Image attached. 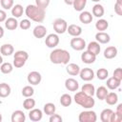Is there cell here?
<instances>
[{"label":"cell","mask_w":122,"mask_h":122,"mask_svg":"<svg viewBox=\"0 0 122 122\" xmlns=\"http://www.w3.org/2000/svg\"><path fill=\"white\" fill-rule=\"evenodd\" d=\"M25 14L29 19L36 23H41L45 19V10L37 7L36 5H28L25 9Z\"/></svg>","instance_id":"6da1fadb"},{"label":"cell","mask_w":122,"mask_h":122,"mask_svg":"<svg viewBox=\"0 0 122 122\" xmlns=\"http://www.w3.org/2000/svg\"><path fill=\"white\" fill-rule=\"evenodd\" d=\"M71 59V54L68 51L63 49H54L50 53V60L51 63L59 65H67Z\"/></svg>","instance_id":"7a4b0ae2"},{"label":"cell","mask_w":122,"mask_h":122,"mask_svg":"<svg viewBox=\"0 0 122 122\" xmlns=\"http://www.w3.org/2000/svg\"><path fill=\"white\" fill-rule=\"evenodd\" d=\"M73 99H74V102L77 105H79V106H81V107H83L85 109H91L95 104V101L92 98V96L88 95L87 93H85L83 92H76L74 94Z\"/></svg>","instance_id":"3957f363"},{"label":"cell","mask_w":122,"mask_h":122,"mask_svg":"<svg viewBox=\"0 0 122 122\" xmlns=\"http://www.w3.org/2000/svg\"><path fill=\"white\" fill-rule=\"evenodd\" d=\"M13 54V67L17 69L22 68L29 58V53L25 51H17Z\"/></svg>","instance_id":"277c9868"},{"label":"cell","mask_w":122,"mask_h":122,"mask_svg":"<svg viewBox=\"0 0 122 122\" xmlns=\"http://www.w3.org/2000/svg\"><path fill=\"white\" fill-rule=\"evenodd\" d=\"M53 30L57 34H63L64 32L67 31V28H68V23L65 19L63 18H56L53 23Z\"/></svg>","instance_id":"5b68a950"},{"label":"cell","mask_w":122,"mask_h":122,"mask_svg":"<svg viewBox=\"0 0 122 122\" xmlns=\"http://www.w3.org/2000/svg\"><path fill=\"white\" fill-rule=\"evenodd\" d=\"M79 122H95L97 115L93 111H83L78 115Z\"/></svg>","instance_id":"8992f818"},{"label":"cell","mask_w":122,"mask_h":122,"mask_svg":"<svg viewBox=\"0 0 122 122\" xmlns=\"http://www.w3.org/2000/svg\"><path fill=\"white\" fill-rule=\"evenodd\" d=\"M70 45H71V49H73L74 51H83L87 46L86 41L83 38H81L80 36H76V37L71 38Z\"/></svg>","instance_id":"52a82bcc"},{"label":"cell","mask_w":122,"mask_h":122,"mask_svg":"<svg viewBox=\"0 0 122 122\" xmlns=\"http://www.w3.org/2000/svg\"><path fill=\"white\" fill-rule=\"evenodd\" d=\"M45 44L48 48H51V49L55 48L59 44V36L57 35V33L48 34L46 36V39H45Z\"/></svg>","instance_id":"ba28073f"},{"label":"cell","mask_w":122,"mask_h":122,"mask_svg":"<svg viewBox=\"0 0 122 122\" xmlns=\"http://www.w3.org/2000/svg\"><path fill=\"white\" fill-rule=\"evenodd\" d=\"M27 80L30 85H38V84H40V82L42 80V76H41L40 72H38L36 71H30L28 74Z\"/></svg>","instance_id":"9c48e42d"},{"label":"cell","mask_w":122,"mask_h":122,"mask_svg":"<svg viewBox=\"0 0 122 122\" xmlns=\"http://www.w3.org/2000/svg\"><path fill=\"white\" fill-rule=\"evenodd\" d=\"M79 75H80V78L82 80H84V81H91L94 77V71H92V69L84 68V69L80 70Z\"/></svg>","instance_id":"30bf717a"},{"label":"cell","mask_w":122,"mask_h":122,"mask_svg":"<svg viewBox=\"0 0 122 122\" xmlns=\"http://www.w3.org/2000/svg\"><path fill=\"white\" fill-rule=\"evenodd\" d=\"M32 34L35 38H38V39L44 38L47 34V29L43 25H37L34 27V29L32 30Z\"/></svg>","instance_id":"8fae6325"},{"label":"cell","mask_w":122,"mask_h":122,"mask_svg":"<svg viewBox=\"0 0 122 122\" xmlns=\"http://www.w3.org/2000/svg\"><path fill=\"white\" fill-rule=\"evenodd\" d=\"M67 31L69 32V34L71 36L76 37V36H80L81 35V33H82V28L80 26H78V25L71 24V25L68 26Z\"/></svg>","instance_id":"7c38bea8"},{"label":"cell","mask_w":122,"mask_h":122,"mask_svg":"<svg viewBox=\"0 0 122 122\" xmlns=\"http://www.w3.org/2000/svg\"><path fill=\"white\" fill-rule=\"evenodd\" d=\"M43 117V112L41 110L39 109H31L30 110V112H29V118L33 121V122H37V121H40Z\"/></svg>","instance_id":"4fadbf2b"},{"label":"cell","mask_w":122,"mask_h":122,"mask_svg":"<svg viewBox=\"0 0 122 122\" xmlns=\"http://www.w3.org/2000/svg\"><path fill=\"white\" fill-rule=\"evenodd\" d=\"M65 88L70 92H76L79 88V83L74 78H68L65 81Z\"/></svg>","instance_id":"5bb4252c"},{"label":"cell","mask_w":122,"mask_h":122,"mask_svg":"<svg viewBox=\"0 0 122 122\" xmlns=\"http://www.w3.org/2000/svg\"><path fill=\"white\" fill-rule=\"evenodd\" d=\"M95 40L100 44H107L111 41V36L105 31H98L95 34Z\"/></svg>","instance_id":"9a60e30c"},{"label":"cell","mask_w":122,"mask_h":122,"mask_svg":"<svg viewBox=\"0 0 122 122\" xmlns=\"http://www.w3.org/2000/svg\"><path fill=\"white\" fill-rule=\"evenodd\" d=\"M80 70H81L80 67L75 63H68L67 66H66V71L71 76L78 75Z\"/></svg>","instance_id":"2e32d148"},{"label":"cell","mask_w":122,"mask_h":122,"mask_svg":"<svg viewBox=\"0 0 122 122\" xmlns=\"http://www.w3.org/2000/svg\"><path fill=\"white\" fill-rule=\"evenodd\" d=\"M96 59V55H94L93 53L85 51L82 54H81V60L83 63L85 64H92Z\"/></svg>","instance_id":"e0dca14e"},{"label":"cell","mask_w":122,"mask_h":122,"mask_svg":"<svg viewBox=\"0 0 122 122\" xmlns=\"http://www.w3.org/2000/svg\"><path fill=\"white\" fill-rule=\"evenodd\" d=\"M92 14L88 10H82L79 14V21L83 24H90L92 23Z\"/></svg>","instance_id":"ac0fdd59"},{"label":"cell","mask_w":122,"mask_h":122,"mask_svg":"<svg viewBox=\"0 0 122 122\" xmlns=\"http://www.w3.org/2000/svg\"><path fill=\"white\" fill-rule=\"evenodd\" d=\"M11 122H25L26 121V115L23 111L16 110L11 114Z\"/></svg>","instance_id":"d6986e66"},{"label":"cell","mask_w":122,"mask_h":122,"mask_svg":"<svg viewBox=\"0 0 122 122\" xmlns=\"http://www.w3.org/2000/svg\"><path fill=\"white\" fill-rule=\"evenodd\" d=\"M86 47H87V51L92 52V53H93L94 55L99 54L100 50H101V47H100V45H99V43L97 41H92Z\"/></svg>","instance_id":"ffe728a7"},{"label":"cell","mask_w":122,"mask_h":122,"mask_svg":"<svg viewBox=\"0 0 122 122\" xmlns=\"http://www.w3.org/2000/svg\"><path fill=\"white\" fill-rule=\"evenodd\" d=\"M117 49L114 47V46H110V47H107L104 51V57L106 59H112L114 58L116 55H117Z\"/></svg>","instance_id":"44dd1931"},{"label":"cell","mask_w":122,"mask_h":122,"mask_svg":"<svg viewBox=\"0 0 122 122\" xmlns=\"http://www.w3.org/2000/svg\"><path fill=\"white\" fill-rule=\"evenodd\" d=\"M18 24L19 23L17 22L16 18H14V17H9L5 21V27L9 30H16L17 27H18Z\"/></svg>","instance_id":"7402d4cb"},{"label":"cell","mask_w":122,"mask_h":122,"mask_svg":"<svg viewBox=\"0 0 122 122\" xmlns=\"http://www.w3.org/2000/svg\"><path fill=\"white\" fill-rule=\"evenodd\" d=\"M0 52L4 56H10L14 52V48L11 44H3L0 48Z\"/></svg>","instance_id":"603a6c76"},{"label":"cell","mask_w":122,"mask_h":122,"mask_svg":"<svg viewBox=\"0 0 122 122\" xmlns=\"http://www.w3.org/2000/svg\"><path fill=\"white\" fill-rule=\"evenodd\" d=\"M113 111L112 109H104L100 113V120L102 122H111Z\"/></svg>","instance_id":"cb8c5ba5"},{"label":"cell","mask_w":122,"mask_h":122,"mask_svg":"<svg viewBox=\"0 0 122 122\" xmlns=\"http://www.w3.org/2000/svg\"><path fill=\"white\" fill-rule=\"evenodd\" d=\"M92 13L93 16L97 17V18H101L104 13H105V10H104V7L100 4H95L92 9Z\"/></svg>","instance_id":"d4e9b609"},{"label":"cell","mask_w":122,"mask_h":122,"mask_svg":"<svg viewBox=\"0 0 122 122\" xmlns=\"http://www.w3.org/2000/svg\"><path fill=\"white\" fill-rule=\"evenodd\" d=\"M104 100L107 102L108 105L112 106V105H115L117 103V101H118V95H117L116 92H108L107 93V95H106V97H105Z\"/></svg>","instance_id":"484cf974"},{"label":"cell","mask_w":122,"mask_h":122,"mask_svg":"<svg viewBox=\"0 0 122 122\" xmlns=\"http://www.w3.org/2000/svg\"><path fill=\"white\" fill-rule=\"evenodd\" d=\"M10 86L7 83H0V97L6 98L10 94Z\"/></svg>","instance_id":"4316f807"},{"label":"cell","mask_w":122,"mask_h":122,"mask_svg":"<svg viewBox=\"0 0 122 122\" xmlns=\"http://www.w3.org/2000/svg\"><path fill=\"white\" fill-rule=\"evenodd\" d=\"M109 28V22L106 20V19H103V18H100L96 21L95 23V29L98 30V31H104L106 30L107 29Z\"/></svg>","instance_id":"83f0119b"},{"label":"cell","mask_w":122,"mask_h":122,"mask_svg":"<svg viewBox=\"0 0 122 122\" xmlns=\"http://www.w3.org/2000/svg\"><path fill=\"white\" fill-rule=\"evenodd\" d=\"M23 12H24V9H23V6L20 5V4H16V5H14L11 8V15L14 18L21 17V15L23 14Z\"/></svg>","instance_id":"f1b7e54d"},{"label":"cell","mask_w":122,"mask_h":122,"mask_svg":"<svg viewBox=\"0 0 122 122\" xmlns=\"http://www.w3.org/2000/svg\"><path fill=\"white\" fill-rule=\"evenodd\" d=\"M120 83H121V81L115 79L113 76H112V77H110V78L107 79V83H106V85H107V89H110V90H115V89H117V88L120 86Z\"/></svg>","instance_id":"f546056e"},{"label":"cell","mask_w":122,"mask_h":122,"mask_svg":"<svg viewBox=\"0 0 122 122\" xmlns=\"http://www.w3.org/2000/svg\"><path fill=\"white\" fill-rule=\"evenodd\" d=\"M108 92H108L107 87H105V86H100V87L97 88V90L95 91L94 94L96 95V97H97L99 100H104Z\"/></svg>","instance_id":"4dcf8cb0"},{"label":"cell","mask_w":122,"mask_h":122,"mask_svg":"<svg viewBox=\"0 0 122 122\" xmlns=\"http://www.w3.org/2000/svg\"><path fill=\"white\" fill-rule=\"evenodd\" d=\"M72 103V98L69 93H64L60 97V104L63 107H69Z\"/></svg>","instance_id":"1f68e13d"},{"label":"cell","mask_w":122,"mask_h":122,"mask_svg":"<svg viewBox=\"0 0 122 122\" xmlns=\"http://www.w3.org/2000/svg\"><path fill=\"white\" fill-rule=\"evenodd\" d=\"M81 92L87 93L88 95H91V96H93L94 95V92H95V88L92 84H84L81 88Z\"/></svg>","instance_id":"d6a6232c"},{"label":"cell","mask_w":122,"mask_h":122,"mask_svg":"<svg viewBox=\"0 0 122 122\" xmlns=\"http://www.w3.org/2000/svg\"><path fill=\"white\" fill-rule=\"evenodd\" d=\"M13 70V65L10 62H5V63H2L1 66H0V71L2 73L4 74H9Z\"/></svg>","instance_id":"836d02e7"},{"label":"cell","mask_w":122,"mask_h":122,"mask_svg":"<svg viewBox=\"0 0 122 122\" xmlns=\"http://www.w3.org/2000/svg\"><path fill=\"white\" fill-rule=\"evenodd\" d=\"M43 111L47 115H51L55 112L56 111V107L53 103H46L43 107Z\"/></svg>","instance_id":"e575fe53"},{"label":"cell","mask_w":122,"mask_h":122,"mask_svg":"<svg viewBox=\"0 0 122 122\" xmlns=\"http://www.w3.org/2000/svg\"><path fill=\"white\" fill-rule=\"evenodd\" d=\"M23 107L25 110L30 111L35 107V100L31 97H26V99L23 102Z\"/></svg>","instance_id":"d590c367"},{"label":"cell","mask_w":122,"mask_h":122,"mask_svg":"<svg viewBox=\"0 0 122 122\" xmlns=\"http://www.w3.org/2000/svg\"><path fill=\"white\" fill-rule=\"evenodd\" d=\"M87 5V0H74L72 6L76 11H82Z\"/></svg>","instance_id":"8d00e7d4"},{"label":"cell","mask_w":122,"mask_h":122,"mask_svg":"<svg viewBox=\"0 0 122 122\" xmlns=\"http://www.w3.org/2000/svg\"><path fill=\"white\" fill-rule=\"evenodd\" d=\"M96 76H97V78H98L99 80H105V79H107L108 76H109V71H108V70L105 69V68H100V69H98L97 71H96Z\"/></svg>","instance_id":"74e56055"},{"label":"cell","mask_w":122,"mask_h":122,"mask_svg":"<svg viewBox=\"0 0 122 122\" xmlns=\"http://www.w3.org/2000/svg\"><path fill=\"white\" fill-rule=\"evenodd\" d=\"M34 93V90L31 86H25L22 89V95L24 97H31Z\"/></svg>","instance_id":"f35d334b"},{"label":"cell","mask_w":122,"mask_h":122,"mask_svg":"<svg viewBox=\"0 0 122 122\" xmlns=\"http://www.w3.org/2000/svg\"><path fill=\"white\" fill-rule=\"evenodd\" d=\"M13 3H14L13 0H0L1 7L4 10H10L13 7Z\"/></svg>","instance_id":"ab89813d"},{"label":"cell","mask_w":122,"mask_h":122,"mask_svg":"<svg viewBox=\"0 0 122 122\" xmlns=\"http://www.w3.org/2000/svg\"><path fill=\"white\" fill-rule=\"evenodd\" d=\"M30 19H23L20 21V23L18 24L20 29L23 30H29L30 28Z\"/></svg>","instance_id":"60d3db41"},{"label":"cell","mask_w":122,"mask_h":122,"mask_svg":"<svg viewBox=\"0 0 122 122\" xmlns=\"http://www.w3.org/2000/svg\"><path fill=\"white\" fill-rule=\"evenodd\" d=\"M50 2H51V0H35V5L41 9L45 10L50 5Z\"/></svg>","instance_id":"b9f144b4"},{"label":"cell","mask_w":122,"mask_h":122,"mask_svg":"<svg viewBox=\"0 0 122 122\" xmlns=\"http://www.w3.org/2000/svg\"><path fill=\"white\" fill-rule=\"evenodd\" d=\"M113 77L119 81H122V69L121 68H117L114 70L113 71Z\"/></svg>","instance_id":"7bdbcfd3"},{"label":"cell","mask_w":122,"mask_h":122,"mask_svg":"<svg viewBox=\"0 0 122 122\" xmlns=\"http://www.w3.org/2000/svg\"><path fill=\"white\" fill-rule=\"evenodd\" d=\"M50 122H62V117H61V115H59V114H57V113H53V114H51V115H50Z\"/></svg>","instance_id":"ee69618b"},{"label":"cell","mask_w":122,"mask_h":122,"mask_svg":"<svg viewBox=\"0 0 122 122\" xmlns=\"http://www.w3.org/2000/svg\"><path fill=\"white\" fill-rule=\"evenodd\" d=\"M114 11H115V13H116L117 15L121 16V15H122V5L115 3V4H114Z\"/></svg>","instance_id":"f6af8a7d"},{"label":"cell","mask_w":122,"mask_h":122,"mask_svg":"<svg viewBox=\"0 0 122 122\" xmlns=\"http://www.w3.org/2000/svg\"><path fill=\"white\" fill-rule=\"evenodd\" d=\"M7 19V12L4 10H0V23L5 22Z\"/></svg>","instance_id":"bcb514c9"},{"label":"cell","mask_w":122,"mask_h":122,"mask_svg":"<svg viewBox=\"0 0 122 122\" xmlns=\"http://www.w3.org/2000/svg\"><path fill=\"white\" fill-rule=\"evenodd\" d=\"M115 112H116L117 114H119V115L122 116V104H118V105H117Z\"/></svg>","instance_id":"7dc6e473"},{"label":"cell","mask_w":122,"mask_h":122,"mask_svg":"<svg viewBox=\"0 0 122 122\" xmlns=\"http://www.w3.org/2000/svg\"><path fill=\"white\" fill-rule=\"evenodd\" d=\"M64 2L67 4V5H69V6H72V4H73V2H74V0H64Z\"/></svg>","instance_id":"c3c4849f"},{"label":"cell","mask_w":122,"mask_h":122,"mask_svg":"<svg viewBox=\"0 0 122 122\" xmlns=\"http://www.w3.org/2000/svg\"><path fill=\"white\" fill-rule=\"evenodd\" d=\"M4 34H5V30H4V29L0 26V38H2V37L4 36Z\"/></svg>","instance_id":"681fc988"},{"label":"cell","mask_w":122,"mask_h":122,"mask_svg":"<svg viewBox=\"0 0 122 122\" xmlns=\"http://www.w3.org/2000/svg\"><path fill=\"white\" fill-rule=\"evenodd\" d=\"M115 3H117V4H120V5H122V0H116V2Z\"/></svg>","instance_id":"f907efd6"},{"label":"cell","mask_w":122,"mask_h":122,"mask_svg":"<svg viewBox=\"0 0 122 122\" xmlns=\"http://www.w3.org/2000/svg\"><path fill=\"white\" fill-rule=\"evenodd\" d=\"M3 63V57H2V55L0 54V64H2Z\"/></svg>","instance_id":"816d5d0a"},{"label":"cell","mask_w":122,"mask_h":122,"mask_svg":"<svg viewBox=\"0 0 122 122\" xmlns=\"http://www.w3.org/2000/svg\"><path fill=\"white\" fill-rule=\"evenodd\" d=\"M2 119H3V117H2V114H1V112H0V122L2 121Z\"/></svg>","instance_id":"f5cc1de1"},{"label":"cell","mask_w":122,"mask_h":122,"mask_svg":"<svg viewBox=\"0 0 122 122\" xmlns=\"http://www.w3.org/2000/svg\"><path fill=\"white\" fill-rule=\"evenodd\" d=\"M92 2H95V3H97V2H99V1H101V0H92Z\"/></svg>","instance_id":"db71d44e"}]
</instances>
